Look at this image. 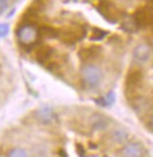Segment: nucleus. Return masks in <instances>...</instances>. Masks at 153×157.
I'll use <instances>...</instances> for the list:
<instances>
[{"label":"nucleus","instance_id":"nucleus-1","mask_svg":"<svg viewBox=\"0 0 153 157\" xmlns=\"http://www.w3.org/2000/svg\"><path fill=\"white\" fill-rule=\"evenodd\" d=\"M143 82V71L138 67H133L129 71L126 76V91L129 92L127 99H132L134 97H138V90Z\"/></svg>","mask_w":153,"mask_h":157},{"label":"nucleus","instance_id":"nucleus-2","mask_svg":"<svg viewBox=\"0 0 153 157\" xmlns=\"http://www.w3.org/2000/svg\"><path fill=\"white\" fill-rule=\"evenodd\" d=\"M17 38L20 41V44H24L25 46L33 45L39 37L38 29L32 24H24L17 30Z\"/></svg>","mask_w":153,"mask_h":157},{"label":"nucleus","instance_id":"nucleus-3","mask_svg":"<svg viewBox=\"0 0 153 157\" xmlns=\"http://www.w3.org/2000/svg\"><path fill=\"white\" fill-rule=\"evenodd\" d=\"M85 34H86V31H85V29L83 26H80V25H71L69 27H66L65 30L59 32L58 37L65 43L73 44V43H76V41L83 39L85 37Z\"/></svg>","mask_w":153,"mask_h":157},{"label":"nucleus","instance_id":"nucleus-4","mask_svg":"<svg viewBox=\"0 0 153 157\" xmlns=\"http://www.w3.org/2000/svg\"><path fill=\"white\" fill-rule=\"evenodd\" d=\"M81 77L88 86H97L101 79V71L98 66L88 64L81 69Z\"/></svg>","mask_w":153,"mask_h":157},{"label":"nucleus","instance_id":"nucleus-5","mask_svg":"<svg viewBox=\"0 0 153 157\" xmlns=\"http://www.w3.org/2000/svg\"><path fill=\"white\" fill-rule=\"evenodd\" d=\"M98 11L106 20L113 24L117 23L121 17L120 11L117 8L113 2H110V1H100L98 4Z\"/></svg>","mask_w":153,"mask_h":157},{"label":"nucleus","instance_id":"nucleus-6","mask_svg":"<svg viewBox=\"0 0 153 157\" xmlns=\"http://www.w3.org/2000/svg\"><path fill=\"white\" fill-rule=\"evenodd\" d=\"M133 21L136 24L137 27H146L152 23V10L151 5L140 7L136 11V13L133 14Z\"/></svg>","mask_w":153,"mask_h":157},{"label":"nucleus","instance_id":"nucleus-7","mask_svg":"<svg viewBox=\"0 0 153 157\" xmlns=\"http://www.w3.org/2000/svg\"><path fill=\"white\" fill-rule=\"evenodd\" d=\"M101 53V47L97 45H92V46L84 47L79 51V58L83 62H90L93 59H97Z\"/></svg>","mask_w":153,"mask_h":157},{"label":"nucleus","instance_id":"nucleus-8","mask_svg":"<svg viewBox=\"0 0 153 157\" xmlns=\"http://www.w3.org/2000/svg\"><path fill=\"white\" fill-rule=\"evenodd\" d=\"M55 53L54 52V48H52L48 45H43V46H39L37 50H35V53H34V57L35 59L38 60L39 63L46 64L50 62V59L53 57V55Z\"/></svg>","mask_w":153,"mask_h":157},{"label":"nucleus","instance_id":"nucleus-9","mask_svg":"<svg viewBox=\"0 0 153 157\" xmlns=\"http://www.w3.org/2000/svg\"><path fill=\"white\" fill-rule=\"evenodd\" d=\"M133 57L138 63H146L151 57V47L146 44L138 45L133 51Z\"/></svg>","mask_w":153,"mask_h":157},{"label":"nucleus","instance_id":"nucleus-10","mask_svg":"<svg viewBox=\"0 0 153 157\" xmlns=\"http://www.w3.org/2000/svg\"><path fill=\"white\" fill-rule=\"evenodd\" d=\"M90 124L95 130H105L110 124V119L104 115L93 113L90 118Z\"/></svg>","mask_w":153,"mask_h":157},{"label":"nucleus","instance_id":"nucleus-11","mask_svg":"<svg viewBox=\"0 0 153 157\" xmlns=\"http://www.w3.org/2000/svg\"><path fill=\"white\" fill-rule=\"evenodd\" d=\"M143 147L138 143H130L122 149L124 157H143Z\"/></svg>","mask_w":153,"mask_h":157},{"label":"nucleus","instance_id":"nucleus-12","mask_svg":"<svg viewBox=\"0 0 153 157\" xmlns=\"http://www.w3.org/2000/svg\"><path fill=\"white\" fill-rule=\"evenodd\" d=\"M35 117L38 118L41 123H50L53 119V111L48 106H43L35 111Z\"/></svg>","mask_w":153,"mask_h":157},{"label":"nucleus","instance_id":"nucleus-13","mask_svg":"<svg viewBox=\"0 0 153 157\" xmlns=\"http://www.w3.org/2000/svg\"><path fill=\"white\" fill-rule=\"evenodd\" d=\"M112 137H113V140L115 141V143L122 144V143H125V142L127 141V138H129V132H127L124 128H118V129L114 130Z\"/></svg>","mask_w":153,"mask_h":157},{"label":"nucleus","instance_id":"nucleus-14","mask_svg":"<svg viewBox=\"0 0 153 157\" xmlns=\"http://www.w3.org/2000/svg\"><path fill=\"white\" fill-rule=\"evenodd\" d=\"M58 33L59 32L57 31L54 27L52 26H47V25H44L41 29H40V32L39 34H41L44 38L46 39H53V38H58Z\"/></svg>","mask_w":153,"mask_h":157},{"label":"nucleus","instance_id":"nucleus-15","mask_svg":"<svg viewBox=\"0 0 153 157\" xmlns=\"http://www.w3.org/2000/svg\"><path fill=\"white\" fill-rule=\"evenodd\" d=\"M108 32L105 31V30H100V29H97L94 27L91 32V36H90V39L93 40V41H99V40H103L105 37L107 36Z\"/></svg>","mask_w":153,"mask_h":157},{"label":"nucleus","instance_id":"nucleus-16","mask_svg":"<svg viewBox=\"0 0 153 157\" xmlns=\"http://www.w3.org/2000/svg\"><path fill=\"white\" fill-rule=\"evenodd\" d=\"M7 157H27V154L25 150L20 149V148H15L8 152Z\"/></svg>","mask_w":153,"mask_h":157},{"label":"nucleus","instance_id":"nucleus-17","mask_svg":"<svg viewBox=\"0 0 153 157\" xmlns=\"http://www.w3.org/2000/svg\"><path fill=\"white\" fill-rule=\"evenodd\" d=\"M122 29L125 30V31H136L138 27L136 26V24H134V21L133 20H131V21H125V23L122 24V26H121Z\"/></svg>","mask_w":153,"mask_h":157},{"label":"nucleus","instance_id":"nucleus-18","mask_svg":"<svg viewBox=\"0 0 153 157\" xmlns=\"http://www.w3.org/2000/svg\"><path fill=\"white\" fill-rule=\"evenodd\" d=\"M105 98V101H106V104L107 105H112L113 103L115 102V94L113 90H111L108 94H107L106 97H104Z\"/></svg>","mask_w":153,"mask_h":157},{"label":"nucleus","instance_id":"nucleus-19","mask_svg":"<svg viewBox=\"0 0 153 157\" xmlns=\"http://www.w3.org/2000/svg\"><path fill=\"white\" fill-rule=\"evenodd\" d=\"M8 33L7 24H0V37H5Z\"/></svg>","mask_w":153,"mask_h":157},{"label":"nucleus","instance_id":"nucleus-20","mask_svg":"<svg viewBox=\"0 0 153 157\" xmlns=\"http://www.w3.org/2000/svg\"><path fill=\"white\" fill-rule=\"evenodd\" d=\"M95 103H97L99 106H101V108L107 106L106 101H105V98H104V97H99V98H97V99H95Z\"/></svg>","mask_w":153,"mask_h":157},{"label":"nucleus","instance_id":"nucleus-21","mask_svg":"<svg viewBox=\"0 0 153 157\" xmlns=\"http://www.w3.org/2000/svg\"><path fill=\"white\" fill-rule=\"evenodd\" d=\"M7 7V1H4V0H0V12L5 11Z\"/></svg>","mask_w":153,"mask_h":157}]
</instances>
